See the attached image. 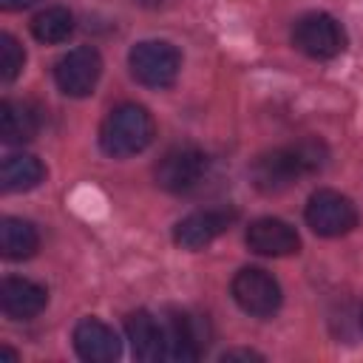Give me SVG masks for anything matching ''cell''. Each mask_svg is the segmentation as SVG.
<instances>
[{"label":"cell","mask_w":363,"mask_h":363,"mask_svg":"<svg viewBox=\"0 0 363 363\" xmlns=\"http://www.w3.org/2000/svg\"><path fill=\"white\" fill-rule=\"evenodd\" d=\"M303 218L315 235L337 238L357 227V207L337 190H315L306 201Z\"/></svg>","instance_id":"cell-6"},{"label":"cell","mask_w":363,"mask_h":363,"mask_svg":"<svg viewBox=\"0 0 363 363\" xmlns=\"http://www.w3.org/2000/svg\"><path fill=\"white\" fill-rule=\"evenodd\" d=\"M45 179V167L31 153H11L0 164V184L6 193H26L34 190Z\"/></svg>","instance_id":"cell-16"},{"label":"cell","mask_w":363,"mask_h":363,"mask_svg":"<svg viewBox=\"0 0 363 363\" xmlns=\"http://www.w3.org/2000/svg\"><path fill=\"white\" fill-rule=\"evenodd\" d=\"M164 329V360L170 363H193L201 357L207 346V323L190 312H170L162 318Z\"/></svg>","instance_id":"cell-9"},{"label":"cell","mask_w":363,"mask_h":363,"mask_svg":"<svg viewBox=\"0 0 363 363\" xmlns=\"http://www.w3.org/2000/svg\"><path fill=\"white\" fill-rule=\"evenodd\" d=\"M23 62H26V51L23 45L11 37V34H0V79L3 82H11L17 79V74L23 71Z\"/></svg>","instance_id":"cell-19"},{"label":"cell","mask_w":363,"mask_h":363,"mask_svg":"<svg viewBox=\"0 0 363 363\" xmlns=\"http://www.w3.org/2000/svg\"><path fill=\"white\" fill-rule=\"evenodd\" d=\"M292 45L312 60H335L346 48V31L332 14L309 11L292 26Z\"/></svg>","instance_id":"cell-5"},{"label":"cell","mask_w":363,"mask_h":363,"mask_svg":"<svg viewBox=\"0 0 363 363\" xmlns=\"http://www.w3.org/2000/svg\"><path fill=\"white\" fill-rule=\"evenodd\" d=\"M326 162H329V147L320 139H301L261 153L250 167V179L258 193L275 196L289 190L301 179L320 173Z\"/></svg>","instance_id":"cell-1"},{"label":"cell","mask_w":363,"mask_h":363,"mask_svg":"<svg viewBox=\"0 0 363 363\" xmlns=\"http://www.w3.org/2000/svg\"><path fill=\"white\" fill-rule=\"evenodd\" d=\"M238 218L235 207H207V210H196L190 216H184L176 227H173V241L182 250H204L207 244H213L221 233H227L233 227V221Z\"/></svg>","instance_id":"cell-10"},{"label":"cell","mask_w":363,"mask_h":363,"mask_svg":"<svg viewBox=\"0 0 363 363\" xmlns=\"http://www.w3.org/2000/svg\"><path fill=\"white\" fill-rule=\"evenodd\" d=\"M40 247V235H37V227L26 218H17V216H6L0 221V252L3 258L9 261H26L37 252Z\"/></svg>","instance_id":"cell-17"},{"label":"cell","mask_w":363,"mask_h":363,"mask_svg":"<svg viewBox=\"0 0 363 363\" xmlns=\"http://www.w3.org/2000/svg\"><path fill=\"white\" fill-rule=\"evenodd\" d=\"M34 3H40V0H0V6H3L6 11H20V9H28V6H34Z\"/></svg>","instance_id":"cell-21"},{"label":"cell","mask_w":363,"mask_h":363,"mask_svg":"<svg viewBox=\"0 0 363 363\" xmlns=\"http://www.w3.org/2000/svg\"><path fill=\"white\" fill-rule=\"evenodd\" d=\"M360 329H363V318H360Z\"/></svg>","instance_id":"cell-23"},{"label":"cell","mask_w":363,"mask_h":363,"mask_svg":"<svg viewBox=\"0 0 363 363\" xmlns=\"http://www.w3.org/2000/svg\"><path fill=\"white\" fill-rule=\"evenodd\" d=\"M74 349L88 363H111L119 357L122 346L108 323H102L99 318H82L74 326Z\"/></svg>","instance_id":"cell-13"},{"label":"cell","mask_w":363,"mask_h":363,"mask_svg":"<svg viewBox=\"0 0 363 363\" xmlns=\"http://www.w3.org/2000/svg\"><path fill=\"white\" fill-rule=\"evenodd\" d=\"M74 31V14L62 6H51V9H43L34 20H31V34L34 40L45 43V45H54V43H62L68 40Z\"/></svg>","instance_id":"cell-18"},{"label":"cell","mask_w":363,"mask_h":363,"mask_svg":"<svg viewBox=\"0 0 363 363\" xmlns=\"http://www.w3.org/2000/svg\"><path fill=\"white\" fill-rule=\"evenodd\" d=\"M125 332L136 360H145V363L164 360V329L156 315H150L147 309L130 312L125 318Z\"/></svg>","instance_id":"cell-14"},{"label":"cell","mask_w":363,"mask_h":363,"mask_svg":"<svg viewBox=\"0 0 363 363\" xmlns=\"http://www.w3.org/2000/svg\"><path fill=\"white\" fill-rule=\"evenodd\" d=\"M230 292H233V301L252 318H272L281 309V301H284L278 281L261 267L238 269L233 275Z\"/></svg>","instance_id":"cell-7"},{"label":"cell","mask_w":363,"mask_h":363,"mask_svg":"<svg viewBox=\"0 0 363 363\" xmlns=\"http://www.w3.org/2000/svg\"><path fill=\"white\" fill-rule=\"evenodd\" d=\"M40 125L43 116L31 102H14V99L0 102V139L6 145L31 142L40 133Z\"/></svg>","instance_id":"cell-15"},{"label":"cell","mask_w":363,"mask_h":363,"mask_svg":"<svg viewBox=\"0 0 363 363\" xmlns=\"http://www.w3.org/2000/svg\"><path fill=\"white\" fill-rule=\"evenodd\" d=\"M139 6H145V9H159V6H164V0H136Z\"/></svg>","instance_id":"cell-22"},{"label":"cell","mask_w":363,"mask_h":363,"mask_svg":"<svg viewBox=\"0 0 363 363\" xmlns=\"http://www.w3.org/2000/svg\"><path fill=\"white\" fill-rule=\"evenodd\" d=\"M102 74V57L91 45H77L68 54H62L54 65V82L65 96L82 99L94 94Z\"/></svg>","instance_id":"cell-8"},{"label":"cell","mask_w":363,"mask_h":363,"mask_svg":"<svg viewBox=\"0 0 363 363\" xmlns=\"http://www.w3.org/2000/svg\"><path fill=\"white\" fill-rule=\"evenodd\" d=\"M48 303V292L43 284L28 278H6L0 284V309L11 320H31Z\"/></svg>","instance_id":"cell-12"},{"label":"cell","mask_w":363,"mask_h":363,"mask_svg":"<svg viewBox=\"0 0 363 363\" xmlns=\"http://www.w3.org/2000/svg\"><path fill=\"white\" fill-rule=\"evenodd\" d=\"M153 116L147 113V108L136 105V102H122L113 111H108V116L99 125V147L113 156V159H128L142 153L150 142H153Z\"/></svg>","instance_id":"cell-2"},{"label":"cell","mask_w":363,"mask_h":363,"mask_svg":"<svg viewBox=\"0 0 363 363\" xmlns=\"http://www.w3.org/2000/svg\"><path fill=\"white\" fill-rule=\"evenodd\" d=\"M207 173H210V159L204 150H199L193 145L170 147L153 167L156 184L173 196H187V193L199 190L204 184Z\"/></svg>","instance_id":"cell-3"},{"label":"cell","mask_w":363,"mask_h":363,"mask_svg":"<svg viewBox=\"0 0 363 363\" xmlns=\"http://www.w3.org/2000/svg\"><path fill=\"white\" fill-rule=\"evenodd\" d=\"M221 360H261V354L250 349H233V352H224Z\"/></svg>","instance_id":"cell-20"},{"label":"cell","mask_w":363,"mask_h":363,"mask_svg":"<svg viewBox=\"0 0 363 363\" xmlns=\"http://www.w3.org/2000/svg\"><path fill=\"white\" fill-rule=\"evenodd\" d=\"M128 65L136 82L145 88H170L182 68V54L167 40H142L130 48Z\"/></svg>","instance_id":"cell-4"},{"label":"cell","mask_w":363,"mask_h":363,"mask_svg":"<svg viewBox=\"0 0 363 363\" xmlns=\"http://www.w3.org/2000/svg\"><path fill=\"white\" fill-rule=\"evenodd\" d=\"M244 241L255 255H267V258H284V255H295L301 250L298 230L292 224H286L284 218H272V216L250 221Z\"/></svg>","instance_id":"cell-11"}]
</instances>
